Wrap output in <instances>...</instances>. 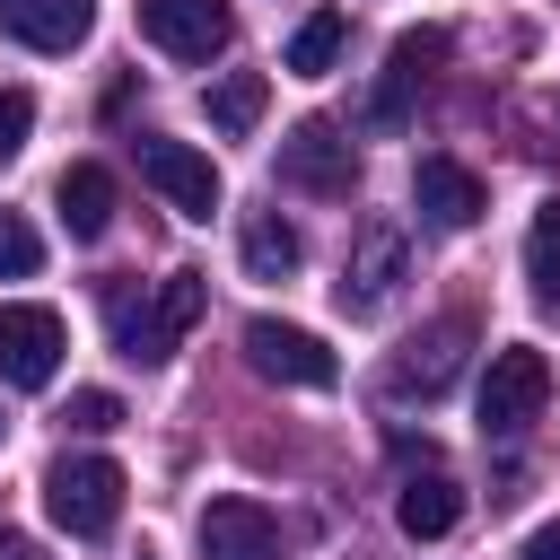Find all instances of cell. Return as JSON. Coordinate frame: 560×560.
<instances>
[{
    "label": "cell",
    "mask_w": 560,
    "mask_h": 560,
    "mask_svg": "<svg viewBox=\"0 0 560 560\" xmlns=\"http://www.w3.org/2000/svg\"><path fill=\"white\" fill-rule=\"evenodd\" d=\"M192 315H201V271H166L149 298H131V289H114V298H105L114 350H122L131 368H158V359L192 332Z\"/></svg>",
    "instance_id": "cell-1"
},
{
    "label": "cell",
    "mask_w": 560,
    "mask_h": 560,
    "mask_svg": "<svg viewBox=\"0 0 560 560\" xmlns=\"http://www.w3.org/2000/svg\"><path fill=\"white\" fill-rule=\"evenodd\" d=\"M44 516H52L70 542L114 534V516H122V464H114V455H61V464L44 472Z\"/></svg>",
    "instance_id": "cell-2"
},
{
    "label": "cell",
    "mask_w": 560,
    "mask_h": 560,
    "mask_svg": "<svg viewBox=\"0 0 560 560\" xmlns=\"http://www.w3.org/2000/svg\"><path fill=\"white\" fill-rule=\"evenodd\" d=\"M402 280H411L402 228H394V219H368V228L350 236V262H341V280H332V306L368 324V315H385V306L402 298Z\"/></svg>",
    "instance_id": "cell-3"
},
{
    "label": "cell",
    "mask_w": 560,
    "mask_h": 560,
    "mask_svg": "<svg viewBox=\"0 0 560 560\" xmlns=\"http://www.w3.org/2000/svg\"><path fill=\"white\" fill-rule=\"evenodd\" d=\"M542 402H551V359L542 350H525V341H508V350H490V376H481V438H525L534 420H542Z\"/></svg>",
    "instance_id": "cell-4"
},
{
    "label": "cell",
    "mask_w": 560,
    "mask_h": 560,
    "mask_svg": "<svg viewBox=\"0 0 560 560\" xmlns=\"http://www.w3.org/2000/svg\"><path fill=\"white\" fill-rule=\"evenodd\" d=\"M464 350H472V324H464V315L420 324V332L385 359V394H394V402H438V394L464 376Z\"/></svg>",
    "instance_id": "cell-5"
},
{
    "label": "cell",
    "mask_w": 560,
    "mask_h": 560,
    "mask_svg": "<svg viewBox=\"0 0 560 560\" xmlns=\"http://www.w3.org/2000/svg\"><path fill=\"white\" fill-rule=\"evenodd\" d=\"M61 315L52 306H35V298H0V385H18V394H44L52 376H61Z\"/></svg>",
    "instance_id": "cell-6"
},
{
    "label": "cell",
    "mask_w": 560,
    "mask_h": 560,
    "mask_svg": "<svg viewBox=\"0 0 560 560\" xmlns=\"http://www.w3.org/2000/svg\"><path fill=\"white\" fill-rule=\"evenodd\" d=\"M280 184H289V192H315V201H341V192L359 184V149H350V131L324 122V114H306V122L280 140Z\"/></svg>",
    "instance_id": "cell-7"
},
{
    "label": "cell",
    "mask_w": 560,
    "mask_h": 560,
    "mask_svg": "<svg viewBox=\"0 0 560 560\" xmlns=\"http://www.w3.org/2000/svg\"><path fill=\"white\" fill-rule=\"evenodd\" d=\"M245 359H254V376L298 385V394H324V385L341 376V359H332L306 324H280V315H254V324H245Z\"/></svg>",
    "instance_id": "cell-8"
},
{
    "label": "cell",
    "mask_w": 560,
    "mask_h": 560,
    "mask_svg": "<svg viewBox=\"0 0 560 560\" xmlns=\"http://www.w3.org/2000/svg\"><path fill=\"white\" fill-rule=\"evenodd\" d=\"M131 158H140V184H149V192H166L184 219H210V210H219V166H210L192 140L140 131V140H131Z\"/></svg>",
    "instance_id": "cell-9"
},
{
    "label": "cell",
    "mask_w": 560,
    "mask_h": 560,
    "mask_svg": "<svg viewBox=\"0 0 560 560\" xmlns=\"http://www.w3.org/2000/svg\"><path fill=\"white\" fill-rule=\"evenodd\" d=\"M140 35L166 61H210V52H228L236 18H228V0H140Z\"/></svg>",
    "instance_id": "cell-10"
},
{
    "label": "cell",
    "mask_w": 560,
    "mask_h": 560,
    "mask_svg": "<svg viewBox=\"0 0 560 560\" xmlns=\"http://www.w3.org/2000/svg\"><path fill=\"white\" fill-rule=\"evenodd\" d=\"M438 61H446V26H411V35H394L385 79H376V96H368V122H376V131H394V122L411 114V88H420Z\"/></svg>",
    "instance_id": "cell-11"
},
{
    "label": "cell",
    "mask_w": 560,
    "mask_h": 560,
    "mask_svg": "<svg viewBox=\"0 0 560 560\" xmlns=\"http://www.w3.org/2000/svg\"><path fill=\"white\" fill-rule=\"evenodd\" d=\"M201 560H280V525L262 499H210L201 508Z\"/></svg>",
    "instance_id": "cell-12"
},
{
    "label": "cell",
    "mask_w": 560,
    "mask_h": 560,
    "mask_svg": "<svg viewBox=\"0 0 560 560\" xmlns=\"http://www.w3.org/2000/svg\"><path fill=\"white\" fill-rule=\"evenodd\" d=\"M411 210H420L429 228H472V219L490 210V192H481L472 166H455V158H420V166H411Z\"/></svg>",
    "instance_id": "cell-13"
},
{
    "label": "cell",
    "mask_w": 560,
    "mask_h": 560,
    "mask_svg": "<svg viewBox=\"0 0 560 560\" xmlns=\"http://www.w3.org/2000/svg\"><path fill=\"white\" fill-rule=\"evenodd\" d=\"M0 26L26 52H79L96 35V0H0Z\"/></svg>",
    "instance_id": "cell-14"
},
{
    "label": "cell",
    "mask_w": 560,
    "mask_h": 560,
    "mask_svg": "<svg viewBox=\"0 0 560 560\" xmlns=\"http://www.w3.org/2000/svg\"><path fill=\"white\" fill-rule=\"evenodd\" d=\"M455 516H464V490H455V472H446V464H420V472H402V490H394V525H402L411 542H438V534H455Z\"/></svg>",
    "instance_id": "cell-15"
},
{
    "label": "cell",
    "mask_w": 560,
    "mask_h": 560,
    "mask_svg": "<svg viewBox=\"0 0 560 560\" xmlns=\"http://www.w3.org/2000/svg\"><path fill=\"white\" fill-rule=\"evenodd\" d=\"M52 210H61V228H70L79 245H96V236L114 228V175H105L96 158L61 166V184H52Z\"/></svg>",
    "instance_id": "cell-16"
},
{
    "label": "cell",
    "mask_w": 560,
    "mask_h": 560,
    "mask_svg": "<svg viewBox=\"0 0 560 560\" xmlns=\"http://www.w3.org/2000/svg\"><path fill=\"white\" fill-rule=\"evenodd\" d=\"M236 254H245V271H254V280H289L306 245H298V228H289L280 210H245V228H236Z\"/></svg>",
    "instance_id": "cell-17"
},
{
    "label": "cell",
    "mask_w": 560,
    "mask_h": 560,
    "mask_svg": "<svg viewBox=\"0 0 560 560\" xmlns=\"http://www.w3.org/2000/svg\"><path fill=\"white\" fill-rule=\"evenodd\" d=\"M341 44H350V18H341V9H315V18L289 35V70H298V79H324V70L341 61Z\"/></svg>",
    "instance_id": "cell-18"
},
{
    "label": "cell",
    "mask_w": 560,
    "mask_h": 560,
    "mask_svg": "<svg viewBox=\"0 0 560 560\" xmlns=\"http://www.w3.org/2000/svg\"><path fill=\"white\" fill-rule=\"evenodd\" d=\"M262 96H271V88H262V70H228L201 105H210V122H219V131H254V122H262Z\"/></svg>",
    "instance_id": "cell-19"
},
{
    "label": "cell",
    "mask_w": 560,
    "mask_h": 560,
    "mask_svg": "<svg viewBox=\"0 0 560 560\" xmlns=\"http://www.w3.org/2000/svg\"><path fill=\"white\" fill-rule=\"evenodd\" d=\"M44 262V236L26 228V210H0V280H26Z\"/></svg>",
    "instance_id": "cell-20"
},
{
    "label": "cell",
    "mask_w": 560,
    "mask_h": 560,
    "mask_svg": "<svg viewBox=\"0 0 560 560\" xmlns=\"http://www.w3.org/2000/svg\"><path fill=\"white\" fill-rule=\"evenodd\" d=\"M61 420H70L79 438H105V429H122V402H114L105 385H88V394H70V402H61Z\"/></svg>",
    "instance_id": "cell-21"
},
{
    "label": "cell",
    "mask_w": 560,
    "mask_h": 560,
    "mask_svg": "<svg viewBox=\"0 0 560 560\" xmlns=\"http://www.w3.org/2000/svg\"><path fill=\"white\" fill-rule=\"evenodd\" d=\"M26 131H35V96L26 88H0V166L26 149Z\"/></svg>",
    "instance_id": "cell-22"
},
{
    "label": "cell",
    "mask_w": 560,
    "mask_h": 560,
    "mask_svg": "<svg viewBox=\"0 0 560 560\" xmlns=\"http://www.w3.org/2000/svg\"><path fill=\"white\" fill-rule=\"evenodd\" d=\"M516 560H560V516H551V525H534V534H525V551H516Z\"/></svg>",
    "instance_id": "cell-23"
},
{
    "label": "cell",
    "mask_w": 560,
    "mask_h": 560,
    "mask_svg": "<svg viewBox=\"0 0 560 560\" xmlns=\"http://www.w3.org/2000/svg\"><path fill=\"white\" fill-rule=\"evenodd\" d=\"M0 560H44V542H35V534H9V525H0Z\"/></svg>",
    "instance_id": "cell-24"
},
{
    "label": "cell",
    "mask_w": 560,
    "mask_h": 560,
    "mask_svg": "<svg viewBox=\"0 0 560 560\" xmlns=\"http://www.w3.org/2000/svg\"><path fill=\"white\" fill-rule=\"evenodd\" d=\"M534 236H551V245H560V201H542V219H534Z\"/></svg>",
    "instance_id": "cell-25"
},
{
    "label": "cell",
    "mask_w": 560,
    "mask_h": 560,
    "mask_svg": "<svg viewBox=\"0 0 560 560\" xmlns=\"http://www.w3.org/2000/svg\"><path fill=\"white\" fill-rule=\"evenodd\" d=\"M0 438H9V420H0Z\"/></svg>",
    "instance_id": "cell-26"
},
{
    "label": "cell",
    "mask_w": 560,
    "mask_h": 560,
    "mask_svg": "<svg viewBox=\"0 0 560 560\" xmlns=\"http://www.w3.org/2000/svg\"><path fill=\"white\" fill-rule=\"evenodd\" d=\"M140 560H149V551H140Z\"/></svg>",
    "instance_id": "cell-27"
}]
</instances>
